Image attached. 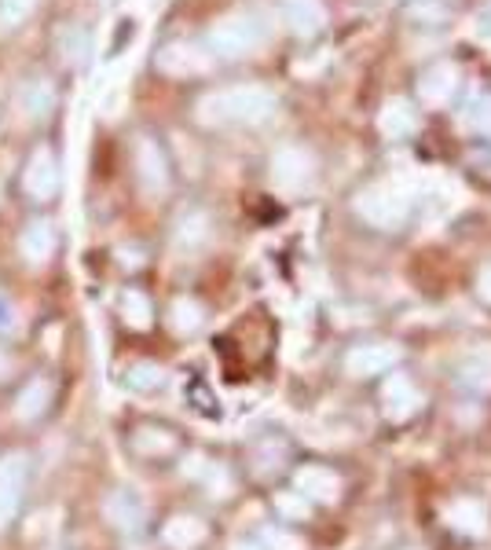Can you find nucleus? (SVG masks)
<instances>
[{
	"instance_id": "1",
	"label": "nucleus",
	"mask_w": 491,
	"mask_h": 550,
	"mask_svg": "<svg viewBox=\"0 0 491 550\" xmlns=\"http://www.w3.org/2000/svg\"><path fill=\"white\" fill-rule=\"evenodd\" d=\"M26 477H30V462L26 455L11 451L0 459V525H11L22 506V492H26Z\"/></svg>"
},
{
	"instance_id": "2",
	"label": "nucleus",
	"mask_w": 491,
	"mask_h": 550,
	"mask_svg": "<svg viewBox=\"0 0 491 550\" xmlns=\"http://www.w3.org/2000/svg\"><path fill=\"white\" fill-rule=\"evenodd\" d=\"M22 187L26 195L37 198V202H48V198L59 191V162H55L52 151H37L26 165V176H22Z\"/></svg>"
},
{
	"instance_id": "3",
	"label": "nucleus",
	"mask_w": 491,
	"mask_h": 550,
	"mask_svg": "<svg viewBox=\"0 0 491 550\" xmlns=\"http://www.w3.org/2000/svg\"><path fill=\"white\" fill-rule=\"evenodd\" d=\"M48 404H52V382H48V378H33V382L22 385L19 396H15V415H19L22 422H33V418H41L44 411H48Z\"/></svg>"
},
{
	"instance_id": "4",
	"label": "nucleus",
	"mask_w": 491,
	"mask_h": 550,
	"mask_svg": "<svg viewBox=\"0 0 491 550\" xmlns=\"http://www.w3.org/2000/svg\"><path fill=\"white\" fill-rule=\"evenodd\" d=\"M55 250V228L48 224V220H33L30 228L22 231V257L33 264L48 261Z\"/></svg>"
},
{
	"instance_id": "5",
	"label": "nucleus",
	"mask_w": 491,
	"mask_h": 550,
	"mask_svg": "<svg viewBox=\"0 0 491 550\" xmlns=\"http://www.w3.org/2000/svg\"><path fill=\"white\" fill-rule=\"evenodd\" d=\"M37 0H0V26H19Z\"/></svg>"
},
{
	"instance_id": "6",
	"label": "nucleus",
	"mask_w": 491,
	"mask_h": 550,
	"mask_svg": "<svg viewBox=\"0 0 491 550\" xmlns=\"http://www.w3.org/2000/svg\"><path fill=\"white\" fill-rule=\"evenodd\" d=\"M121 308H125L129 323H136V327H143V323L151 319V305H147L140 294H125V297H121Z\"/></svg>"
},
{
	"instance_id": "7",
	"label": "nucleus",
	"mask_w": 491,
	"mask_h": 550,
	"mask_svg": "<svg viewBox=\"0 0 491 550\" xmlns=\"http://www.w3.org/2000/svg\"><path fill=\"white\" fill-rule=\"evenodd\" d=\"M169 539H173V543H195L198 525H191V521H176V525L169 528Z\"/></svg>"
}]
</instances>
